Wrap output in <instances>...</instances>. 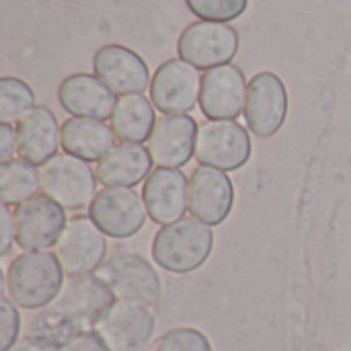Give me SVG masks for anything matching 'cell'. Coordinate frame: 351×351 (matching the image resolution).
Masks as SVG:
<instances>
[{
	"label": "cell",
	"mask_w": 351,
	"mask_h": 351,
	"mask_svg": "<svg viewBox=\"0 0 351 351\" xmlns=\"http://www.w3.org/2000/svg\"><path fill=\"white\" fill-rule=\"evenodd\" d=\"M64 267L51 251H23L6 269L4 294L23 311H41L64 288Z\"/></svg>",
	"instance_id": "obj_1"
},
{
	"label": "cell",
	"mask_w": 351,
	"mask_h": 351,
	"mask_svg": "<svg viewBox=\"0 0 351 351\" xmlns=\"http://www.w3.org/2000/svg\"><path fill=\"white\" fill-rule=\"evenodd\" d=\"M214 249L212 226L197 218H181L160 226L152 239V259L169 274H191L199 269Z\"/></svg>",
	"instance_id": "obj_2"
},
{
	"label": "cell",
	"mask_w": 351,
	"mask_h": 351,
	"mask_svg": "<svg viewBox=\"0 0 351 351\" xmlns=\"http://www.w3.org/2000/svg\"><path fill=\"white\" fill-rule=\"evenodd\" d=\"M239 51V33L228 23L195 21L177 39V53L197 70H212L232 64Z\"/></svg>",
	"instance_id": "obj_3"
},
{
	"label": "cell",
	"mask_w": 351,
	"mask_h": 351,
	"mask_svg": "<svg viewBox=\"0 0 351 351\" xmlns=\"http://www.w3.org/2000/svg\"><path fill=\"white\" fill-rule=\"evenodd\" d=\"M39 175L43 193L64 210H82L97 195V171L76 156L58 154L39 169Z\"/></svg>",
	"instance_id": "obj_4"
},
{
	"label": "cell",
	"mask_w": 351,
	"mask_h": 351,
	"mask_svg": "<svg viewBox=\"0 0 351 351\" xmlns=\"http://www.w3.org/2000/svg\"><path fill=\"white\" fill-rule=\"evenodd\" d=\"M97 276L111 288L117 300L152 306L162 292L156 269L136 253L111 255L97 269Z\"/></svg>",
	"instance_id": "obj_5"
},
{
	"label": "cell",
	"mask_w": 351,
	"mask_h": 351,
	"mask_svg": "<svg viewBox=\"0 0 351 351\" xmlns=\"http://www.w3.org/2000/svg\"><path fill=\"white\" fill-rule=\"evenodd\" d=\"M195 158L210 169L239 171L251 158V136L232 119L206 121L197 130Z\"/></svg>",
	"instance_id": "obj_6"
},
{
	"label": "cell",
	"mask_w": 351,
	"mask_h": 351,
	"mask_svg": "<svg viewBox=\"0 0 351 351\" xmlns=\"http://www.w3.org/2000/svg\"><path fill=\"white\" fill-rule=\"evenodd\" d=\"M146 204L130 187H103L88 206V218L115 241L138 234L146 222Z\"/></svg>",
	"instance_id": "obj_7"
},
{
	"label": "cell",
	"mask_w": 351,
	"mask_h": 351,
	"mask_svg": "<svg viewBox=\"0 0 351 351\" xmlns=\"http://www.w3.org/2000/svg\"><path fill=\"white\" fill-rule=\"evenodd\" d=\"M16 245L23 251H49L60 241L66 220V210L45 193H37L31 199L14 208Z\"/></svg>",
	"instance_id": "obj_8"
},
{
	"label": "cell",
	"mask_w": 351,
	"mask_h": 351,
	"mask_svg": "<svg viewBox=\"0 0 351 351\" xmlns=\"http://www.w3.org/2000/svg\"><path fill=\"white\" fill-rule=\"evenodd\" d=\"M202 76L197 68L173 58L162 62L152 74L150 101L165 115H187L199 103Z\"/></svg>",
	"instance_id": "obj_9"
},
{
	"label": "cell",
	"mask_w": 351,
	"mask_h": 351,
	"mask_svg": "<svg viewBox=\"0 0 351 351\" xmlns=\"http://www.w3.org/2000/svg\"><path fill=\"white\" fill-rule=\"evenodd\" d=\"M247 128L259 138L276 136L288 115V90L284 80L269 70L257 72L247 86Z\"/></svg>",
	"instance_id": "obj_10"
},
{
	"label": "cell",
	"mask_w": 351,
	"mask_h": 351,
	"mask_svg": "<svg viewBox=\"0 0 351 351\" xmlns=\"http://www.w3.org/2000/svg\"><path fill=\"white\" fill-rule=\"evenodd\" d=\"M53 249L66 276L97 274L107 257V237L88 216H74Z\"/></svg>",
	"instance_id": "obj_11"
},
{
	"label": "cell",
	"mask_w": 351,
	"mask_h": 351,
	"mask_svg": "<svg viewBox=\"0 0 351 351\" xmlns=\"http://www.w3.org/2000/svg\"><path fill=\"white\" fill-rule=\"evenodd\" d=\"M115 300L117 298L111 288L97 274H86L68 276L53 306L66 313L80 331H95L97 323L113 306Z\"/></svg>",
	"instance_id": "obj_12"
},
{
	"label": "cell",
	"mask_w": 351,
	"mask_h": 351,
	"mask_svg": "<svg viewBox=\"0 0 351 351\" xmlns=\"http://www.w3.org/2000/svg\"><path fill=\"white\" fill-rule=\"evenodd\" d=\"M95 333L111 351H142L154 333V317L148 306L115 300L101 317Z\"/></svg>",
	"instance_id": "obj_13"
},
{
	"label": "cell",
	"mask_w": 351,
	"mask_h": 351,
	"mask_svg": "<svg viewBox=\"0 0 351 351\" xmlns=\"http://www.w3.org/2000/svg\"><path fill=\"white\" fill-rule=\"evenodd\" d=\"M247 80L239 66L226 64L208 70L202 76L199 109L208 121L216 119H237L245 113L247 103Z\"/></svg>",
	"instance_id": "obj_14"
},
{
	"label": "cell",
	"mask_w": 351,
	"mask_h": 351,
	"mask_svg": "<svg viewBox=\"0 0 351 351\" xmlns=\"http://www.w3.org/2000/svg\"><path fill=\"white\" fill-rule=\"evenodd\" d=\"M93 72L115 95H142L152 82L142 56L117 43L103 45L93 56Z\"/></svg>",
	"instance_id": "obj_15"
},
{
	"label": "cell",
	"mask_w": 351,
	"mask_h": 351,
	"mask_svg": "<svg viewBox=\"0 0 351 351\" xmlns=\"http://www.w3.org/2000/svg\"><path fill=\"white\" fill-rule=\"evenodd\" d=\"M234 206V185L224 171L197 167L189 177V214L208 226L222 224Z\"/></svg>",
	"instance_id": "obj_16"
},
{
	"label": "cell",
	"mask_w": 351,
	"mask_h": 351,
	"mask_svg": "<svg viewBox=\"0 0 351 351\" xmlns=\"http://www.w3.org/2000/svg\"><path fill=\"white\" fill-rule=\"evenodd\" d=\"M142 197L148 218L160 226L173 224L189 210V179L179 169H154L144 181Z\"/></svg>",
	"instance_id": "obj_17"
},
{
	"label": "cell",
	"mask_w": 351,
	"mask_h": 351,
	"mask_svg": "<svg viewBox=\"0 0 351 351\" xmlns=\"http://www.w3.org/2000/svg\"><path fill=\"white\" fill-rule=\"evenodd\" d=\"M58 103L72 117L105 121L111 119L117 99L115 93L99 76L76 72L60 82Z\"/></svg>",
	"instance_id": "obj_18"
},
{
	"label": "cell",
	"mask_w": 351,
	"mask_h": 351,
	"mask_svg": "<svg viewBox=\"0 0 351 351\" xmlns=\"http://www.w3.org/2000/svg\"><path fill=\"white\" fill-rule=\"evenodd\" d=\"M197 121L191 115H162L148 140L154 165L162 169H181L195 156Z\"/></svg>",
	"instance_id": "obj_19"
},
{
	"label": "cell",
	"mask_w": 351,
	"mask_h": 351,
	"mask_svg": "<svg viewBox=\"0 0 351 351\" xmlns=\"http://www.w3.org/2000/svg\"><path fill=\"white\" fill-rule=\"evenodd\" d=\"M19 156L35 167H43L53 156H58L60 125L51 109L35 107L16 123Z\"/></svg>",
	"instance_id": "obj_20"
},
{
	"label": "cell",
	"mask_w": 351,
	"mask_h": 351,
	"mask_svg": "<svg viewBox=\"0 0 351 351\" xmlns=\"http://www.w3.org/2000/svg\"><path fill=\"white\" fill-rule=\"evenodd\" d=\"M60 142L64 154L84 162H99L115 148V134L105 121L68 117L60 125Z\"/></svg>",
	"instance_id": "obj_21"
},
{
	"label": "cell",
	"mask_w": 351,
	"mask_h": 351,
	"mask_svg": "<svg viewBox=\"0 0 351 351\" xmlns=\"http://www.w3.org/2000/svg\"><path fill=\"white\" fill-rule=\"evenodd\" d=\"M150 150L142 144H115V148L97 165V179L105 187H130L144 183L152 173Z\"/></svg>",
	"instance_id": "obj_22"
},
{
	"label": "cell",
	"mask_w": 351,
	"mask_h": 351,
	"mask_svg": "<svg viewBox=\"0 0 351 351\" xmlns=\"http://www.w3.org/2000/svg\"><path fill=\"white\" fill-rule=\"evenodd\" d=\"M154 109L156 107L152 105V101H148L144 95L119 97L111 115V130L115 138L128 144L148 142L158 121Z\"/></svg>",
	"instance_id": "obj_23"
},
{
	"label": "cell",
	"mask_w": 351,
	"mask_h": 351,
	"mask_svg": "<svg viewBox=\"0 0 351 351\" xmlns=\"http://www.w3.org/2000/svg\"><path fill=\"white\" fill-rule=\"evenodd\" d=\"M82 331L78 325L62 311H58L53 304L47 308H41L25 327V341H31L39 348L51 351H62L70 346Z\"/></svg>",
	"instance_id": "obj_24"
},
{
	"label": "cell",
	"mask_w": 351,
	"mask_h": 351,
	"mask_svg": "<svg viewBox=\"0 0 351 351\" xmlns=\"http://www.w3.org/2000/svg\"><path fill=\"white\" fill-rule=\"evenodd\" d=\"M41 189V175L35 165L12 158L0 165V199L6 206H19Z\"/></svg>",
	"instance_id": "obj_25"
},
{
	"label": "cell",
	"mask_w": 351,
	"mask_h": 351,
	"mask_svg": "<svg viewBox=\"0 0 351 351\" xmlns=\"http://www.w3.org/2000/svg\"><path fill=\"white\" fill-rule=\"evenodd\" d=\"M33 109H35L33 88L16 76H2L0 78V121L19 123Z\"/></svg>",
	"instance_id": "obj_26"
},
{
	"label": "cell",
	"mask_w": 351,
	"mask_h": 351,
	"mask_svg": "<svg viewBox=\"0 0 351 351\" xmlns=\"http://www.w3.org/2000/svg\"><path fill=\"white\" fill-rule=\"evenodd\" d=\"M185 4L199 21L230 23L245 14L249 0H185Z\"/></svg>",
	"instance_id": "obj_27"
},
{
	"label": "cell",
	"mask_w": 351,
	"mask_h": 351,
	"mask_svg": "<svg viewBox=\"0 0 351 351\" xmlns=\"http://www.w3.org/2000/svg\"><path fill=\"white\" fill-rule=\"evenodd\" d=\"M154 351H214L208 337L191 327L167 331L154 346Z\"/></svg>",
	"instance_id": "obj_28"
},
{
	"label": "cell",
	"mask_w": 351,
	"mask_h": 351,
	"mask_svg": "<svg viewBox=\"0 0 351 351\" xmlns=\"http://www.w3.org/2000/svg\"><path fill=\"white\" fill-rule=\"evenodd\" d=\"M19 306L2 294L0 298V351H10L21 337V315Z\"/></svg>",
	"instance_id": "obj_29"
},
{
	"label": "cell",
	"mask_w": 351,
	"mask_h": 351,
	"mask_svg": "<svg viewBox=\"0 0 351 351\" xmlns=\"http://www.w3.org/2000/svg\"><path fill=\"white\" fill-rule=\"evenodd\" d=\"M0 255L6 257L12 249V243H16V222H14V212L2 204L0 206Z\"/></svg>",
	"instance_id": "obj_30"
},
{
	"label": "cell",
	"mask_w": 351,
	"mask_h": 351,
	"mask_svg": "<svg viewBox=\"0 0 351 351\" xmlns=\"http://www.w3.org/2000/svg\"><path fill=\"white\" fill-rule=\"evenodd\" d=\"M16 152H19L16 130H12L10 123H0V165L12 160Z\"/></svg>",
	"instance_id": "obj_31"
},
{
	"label": "cell",
	"mask_w": 351,
	"mask_h": 351,
	"mask_svg": "<svg viewBox=\"0 0 351 351\" xmlns=\"http://www.w3.org/2000/svg\"><path fill=\"white\" fill-rule=\"evenodd\" d=\"M62 351H111L95 331H82L70 346Z\"/></svg>",
	"instance_id": "obj_32"
},
{
	"label": "cell",
	"mask_w": 351,
	"mask_h": 351,
	"mask_svg": "<svg viewBox=\"0 0 351 351\" xmlns=\"http://www.w3.org/2000/svg\"><path fill=\"white\" fill-rule=\"evenodd\" d=\"M10 351H51V350H45V348H39V346H35V343H31V341H19L14 348Z\"/></svg>",
	"instance_id": "obj_33"
}]
</instances>
